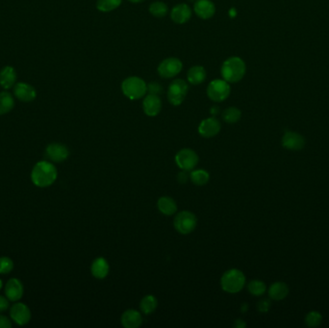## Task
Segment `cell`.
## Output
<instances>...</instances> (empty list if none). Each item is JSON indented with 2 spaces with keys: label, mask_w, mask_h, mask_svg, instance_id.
Instances as JSON below:
<instances>
[{
  "label": "cell",
  "mask_w": 329,
  "mask_h": 328,
  "mask_svg": "<svg viewBox=\"0 0 329 328\" xmlns=\"http://www.w3.org/2000/svg\"><path fill=\"white\" fill-rule=\"evenodd\" d=\"M157 299L152 295H147L143 297L140 303L141 311L145 315L152 314L157 309Z\"/></svg>",
  "instance_id": "obj_25"
},
{
  "label": "cell",
  "mask_w": 329,
  "mask_h": 328,
  "mask_svg": "<svg viewBox=\"0 0 329 328\" xmlns=\"http://www.w3.org/2000/svg\"><path fill=\"white\" fill-rule=\"evenodd\" d=\"M247 290L252 296L261 297L266 293L267 286L265 284V282H263L262 280L255 279V280H251L249 282V284L247 285Z\"/></svg>",
  "instance_id": "obj_31"
},
{
  "label": "cell",
  "mask_w": 329,
  "mask_h": 328,
  "mask_svg": "<svg viewBox=\"0 0 329 328\" xmlns=\"http://www.w3.org/2000/svg\"><path fill=\"white\" fill-rule=\"evenodd\" d=\"M235 327L237 328H243L246 327V325L243 320H237L235 323Z\"/></svg>",
  "instance_id": "obj_39"
},
{
  "label": "cell",
  "mask_w": 329,
  "mask_h": 328,
  "mask_svg": "<svg viewBox=\"0 0 329 328\" xmlns=\"http://www.w3.org/2000/svg\"><path fill=\"white\" fill-rule=\"evenodd\" d=\"M192 9L186 3H179L175 5L171 12V18L176 24H185L192 17Z\"/></svg>",
  "instance_id": "obj_15"
},
{
  "label": "cell",
  "mask_w": 329,
  "mask_h": 328,
  "mask_svg": "<svg viewBox=\"0 0 329 328\" xmlns=\"http://www.w3.org/2000/svg\"><path fill=\"white\" fill-rule=\"evenodd\" d=\"M221 129V124L215 116H210L203 119L199 125V133L203 138L216 137Z\"/></svg>",
  "instance_id": "obj_12"
},
{
  "label": "cell",
  "mask_w": 329,
  "mask_h": 328,
  "mask_svg": "<svg viewBox=\"0 0 329 328\" xmlns=\"http://www.w3.org/2000/svg\"><path fill=\"white\" fill-rule=\"evenodd\" d=\"M45 155L51 162L62 163L70 156V150L65 144L52 143L47 145L45 149Z\"/></svg>",
  "instance_id": "obj_10"
},
{
  "label": "cell",
  "mask_w": 329,
  "mask_h": 328,
  "mask_svg": "<svg viewBox=\"0 0 329 328\" xmlns=\"http://www.w3.org/2000/svg\"><path fill=\"white\" fill-rule=\"evenodd\" d=\"M188 90L189 88L185 80L180 78L172 80L167 92V98L169 102L173 106L181 105L186 99Z\"/></svg>",
  "instance_id": "obj_7"
},
{
  "label": "cell",
  "mask_w": 329,
  "mask_h": 328,
  "mask_svg": "<svg viewBox=\"0 0 329 328\" xmlns=\"http://www.w3.org/2000/svg\"><path fill=\"white\" fill-rule=\"evenodd\" d=\"M323 323V316L318 311H311L305 317V325L308 328H318Z\"/></svg>",
  "instance_id": "obj_32"
},
{
  "label": "cell",
  "mask_w": 329,
  "mask_h": 328,
  "mask_svg": "<svg viewBox=\"0 0 329 328\" xmlns=\"http://www.w3.org/2000/svg\"><path fill=\"white\" fill-rule=\"evenodd\" d=\"M110 271V266L107 260L103 257L97 258L92 266H91V272L93 276L97 279H104L108 276Z\"/></svg>",
  "instance_id": "obj_20"
},
{
  "label": "cell",
  "mask_w": 329,
  "mask_h": 328,
  "mask_svg": "<svg viewBox=\"0 0 329 328\" xmlns=\"http://www.w3.org/2000/svg\"><path fill=\"white\" fill-rule=\"evenodd\" d=\"M56 167L48 161L38 162L31 172L32 182L40 188H46L52 185L57 179Z\"/></svg>",
  "instance_id": "obj_1"
},
{
  "label": "cell",
  "mask_w": 329,
  "mask_h": 328,
  "mask_svg": "<svg viewBox=\"0 0 329 328\" xmlns=\"http://www.w3.org/2000/svg\"><path fill=\"white\" fill-rule=\"evenodd\" d=\"M9 301L10 300H8L7 298L0 296V313L5 312L9 308V305H10Z\"/></svg>",
  "instance_id": "obj_37"
},
{
  "label": "cell",
  "mask_w": 329,
  "mask_h": 328,
  "mask_svg": "<svg viewBox=\"0 0 329 328\" xmlns=\"http://www.w3.org/2000/svg\"><path fill=\"white\" fill-rule=\"evenodd\" d=\"M221 116H222V119L225 122L230 123V124H233V123L238 122L241 119V117H242V112L237 107H229V108L225 109L222 112Z\"/></svg>",
  "instance_id": "obj_30"
},
{
  "label": "cell",
  "mask_w": 329,
  "mask_h": 328,
  "mask_svg": "<svg viewBox=\"0 0 329 328\" xmlns=\"http://www.w3.org/2000/svg\"><path fill=\"white\" fill-rule=\"evenodd\" d=\"M163 89L161 85L159 83H156V82H152L150 84L147 85V92L149 94H154V95H160L162 93Z\"/></svg>",
  "instance_id": "obj_35"
},
{
  "label": "cell",
  "mask_w": 329,
  "mask_h": 328,
  "mask_svg": "<svg viewBox=\"0 0 329 328\" xmlns=\"http://www.w3.org/2000/svg\"><path fill=\"white\" fill-rule=\"evenodd\" d=\"M245 285V276L243 272L237 269L225 271L220 278L221 289L228 294H237L241 292Z\"/></svg>",
  "instance_id": "obj_4"
},
{
  "label": "cell",
  "mask_w": 329,
  "mask_h": 328,
  "mask_svg": "<svg viewBox=\"0 0 329 328\" xmlns=\"http://www.w3.org/2000/svg\"><path fill=\"white\" fill-rule=\"evenodd\" d=\"M122 3V0H98L97 9L102 13H109L117 9Z\"/></svg>",
  "instance_id": "obj_28"
},
{
  "label": "cell",
  "mask_w": 329,
  "mask_h": 328,
  "mask_svg": "<svg viewBox=\"0 0 329 328\" xmlns=\"http://www.w3.org/2000/svg\"><path fill=\"white\" fill-rule=\"evenodd\" d=\"M10 316L12 321L17 326H25L31 320V311L28 306L24 303L17 302L11 307Z\"/></svg>",
  "instance_id": "obj_11"
},
{
  "label": "cell",
  "mask_w": 329,
  "mask_h": 328,
  "mask_svg": "<svg viewBox=\"0 0 329 328\" xmlns=\"http://www.w3.org/2000/svg\"><path fill=\"white\" fill-rule=\"evenodd\" d=\"M199 161V155L191 148H183L175 155V163L182 171H193L198 166Z\"/></svg>",
  "instance_id": "obj_9"
},
{
  "label": "cell",
  "mask_w": 329,
  "mask_h": 328,
  "mask_svg": "<svg viewBox=\"0 0 329 328\" xmlns=\"http://www.w3.org/2000/svg\"><path fill=\"white\" fill-rule=\"evenodd\" d=\"M162 100L158 95L154 94H147L144 96L143 100V113L147 116H156L160 114L162 110Z\"/></svg>",
  "instance_id": "obj_14"
},
{
  "label": "cell",
  "mask_w": 329,
  "mask_h": 328,
  "mask_svg": "<svg viewBox=\"0 0 329 328\" xmlns=\"http://www.w3.org/2000/svg\"><path fill=\"white\" fill-rule=\"evenodd\" d=\"M183 69V64L178 58L169 57L163 60L157 68L158 74L162 78L172 79L176 77Z\"/></svg>",
  "instance_id": "obj_8"
},
{
  "label": "cell",
  "mask_w": 329,
  "mask_h": 328,
  "mask_svg": "<svg viewBox=\"0 0 329 328\" xmlns=\"http://www.w3.org/2000/svg\"><path fill=\"white\" fill-rule=\"evenodd\" d=\"M16 73L13 67H5L0 72V85L4 89H10L14 85Z\"/></svg>",
  "instance_id": "obj_24"
},
{
  "label": "cell",
  "mask_w": 329,
  "mask_h": 328,
  "mask_svg": "<svg viewBox=\"0 0 329 328\" xmlns=\"http://www.w3.org/2000/svg\"><path fill=\"white\" fill-rule=\"evenodd\" d=\"M121 92L130 100H141L147 94V84L141 77L130 76L122 81Z\"/></svg>",
  "instance_id": "obj_3"
},
{
  "label": "cell",
  "mask_w": 329,
  "mask_h": 328,
  "mask_svg": "<svg viewBox=\"0 0 329 328\" xmlns=\"http://www.w3.org/2000/svg\"><path fill=\"white\" fill-rule=\"evenodd\" d=\"M158 210L165 216H172L177 212V204L170 197H162L157 201Z\"/></svg>",
  "instance_id": "obj_23"
},
{
  "label": "cell",
  "mask_w": 329,
  "mask_h": 328,
  "mask_svg": "<svg viewBox=\"0 0 329 328\" xmlns=\"http://www.w3.org/2000/svg\"><path fill=\"white\" fill-rule=\"evenodd\" d=\"M241 309H242V311H243V312H246V310L248 309V306H247V304H246V303L243 304V305H242V307H241Z\"/></svg>",
  "instance_id": "obj_41"
},
{
  "label": "cell",
  "mask_w": 329,
  "mask_h": 328,
  "mask_svg": "<svg viewBox=\"0 0 329 328\" xmlns=\"http://www.w3.org/2000/svg\"><path fill=\"white\" fill-rule=\"evenodd\" d=\"M24 293L23 285L17 278H11L5 285V295L10 301H18L22 298Z\"/></svg>",
  "instance_id": "obj_17"
},
{
  "label": "cell",
  "mask_w": 329,
  "mask_h": 328,
  "mask_svg": "<svg viewBox=\"0 0 329 328\" xmlns=\"http://www.w3.org/2000/svg\"><path fill=\"white\" fill-rule=\"evenodd\" d=\"M14 94L17 100L23 102H31L37 97L35 88L27 83H17L14 86Z\"/></svg>",
  "instance_id": "obj_18"
},
{
  "label": "cell",
  "mask_w": 329,
  "mask_h": 328,
  "mask_svg": "<svg viewBox=\"0 0 329 328\" xmlns=\"http://www.w3.org/2000/svg\"><path fill=\"white\" fill-rule=\"evenodd\" d=\"M282 146L292 151H299L305 146V138L298 132L288 131L281 140Z\"/></svg>",
  "instance_id": "obj_13"
},
{
  "label": "cell",
  "mask_w": 329,
  "mask_h": 328,
  "mask_svg": "<svg viewBox=\"0 0 329 328\" xmlns=\"http://www.w3.org/2000/svg\"><path fill=\"white\" fill-rule=\"evenodd\" d=\"M198 225V218L190 211H181L175 216L173 219V226L175 230L182 234L188 235L192 233Z\"/></svg>",
  "instance_id": "obj_5"
},
{
  "label": "cell",
  "mask_w": 329,
  "mask_h": 328,
  "mask_svg": "<svg viewBox=\"0 0 329 328\" xmlns=\"http://www.w3.org/2000/svg\"><path fill=\"white\" fill-rule=\"evenodd\" d=\"M14 107L13 96L7 92L0 93V115L8 114Z\"/></svg>",
  "instance_id": "obj_26"
},
{
  "label": "cell",
  "mask_w": 329,
  "mask_h": 328,
  "mask_svg": "<svg viewBox=\"0 0 329 328\" xmlns=\"http://www.w3.org/2000/svg\"><path fill=\"white\" fill-rule=\"evenodd\" d=\"M194 12L201 19H210L216 14L215 4L211 0H197L194 5Z\"/></svg>",
  "instance_id": "obj_16"
},
{
  "label": "cell",
  "mask_w": 329,
  "mask_h": 328,
  "mask_svg": "<svg viewBox=\"0 0 329 328\" xmlns=\"http://www.w3.org/2000/svg\"><path fill=\"white\" fill-rule=\"evenodd\" d=\"M206 77V71L201 66H194L187 72V79L191 85H201V83L205 81Z\"/></svg>",
  "instance_id": "obj_21"
},
{
  "label": "cell",
  "mask_w": 329,
  "mask_h": 328,
  "mask_svg": "<svg viewBox=\"0 0 329 328\" xmlns=\"http://www.w3.org/2000/svg\"><path fill=\"white\" fill-rule=\"evenodd\" d=\"M188 179H190V174H188V171H182L178 173L177 175V180L180 184H185Z\"/></svg>",
  "instance_id": "obj_38"
},
{
  "label": "cell",
  "mask_w": 329,
  "mask_h": 328,
  "mask_svg": "<svg viewBox=\"0 0 329 328\" xmlns=\"http://www.w3.org/2000/svg\"><path fill=\"white\" fill-rule=\"evenodd\" d=\"M210 113L215 116L216 114H218L219 113V108H218V107H216V106L212 107L211 110H210Z\"/></svg>",
  "instance_id": "obj_40"
},
{
  "label": "cell",
  "mask_w": 329,
  "mask_h": 328,
  "mask_svg": "<svg viewBox=\"0 0 329 328\" xmlns=\"http://www.w3.org/2000/svg\"><path fill=\"white\" fill-rule=\"evenodd\" d=\"M120 322H121V325L123 328H140L143 324V316L137 310L129 309L122 314Z\"/></svg>",
  "instance_id": "obj_19"
},
{
  "label": "cell",
  "mask_w": 329,
  "mask_h": 328,
  "mask_svg": "<svg viewBox=\"0 0 329 328\" xmlns=\"http://www.w3.org/2000/svg\"><path fill=\"white\" fill-rule=\"evenodd\" d=\"M14 269V262L9 257H0V274L10 273Z\"/></svg>",
  "instance_id": "obj_33"
},
{
  "label": "cell",
  "mask_w": 329,
  "mask_h": 328,
  "mask_svg": "<svg viewBox=\"0 0 329 328\" xmlns=\"http://www.w3.org/2000/svg\"><path fill=\"white\" fill-rule=\"evenodd\" d=\"M2 287H3V283H2V280L0 279V290L2 289Z\"/></svg>",
  "instance_id": "obj_43"
},
{
  "label": "cell",
  "mask_w": 329,
  "mask_h": 328,
  "mask_svg": "<svg viewBox=\"0 0 329 328\" xmlns=\"http://www.w3.org/2000/svg\"><path fill=\"white\" fill-rule=\"evenodd\" d=\"M129 2H131V3H141V2H143V1H144V0H128Z\"/></svg>",
  "instance_id": "obj_42"
},
{
  "label": "cell",
  "mask_w": 329,
  "mask_h": 328,
  "mask_svg": "<svg viewBox=\"0 0 329 328\" xmlns=\"http://www.w3.org/2000/svg\"><path fill=\"white\" fill-rule=\"evenodd\" d=\"M246 72V66L242 58L233 56L226 59L220 68L222 79L230 83L240 82Z\"/></svg>",
  "instance_id": "obj_2"
},
{
  "label": "cell",
  "mask_w": 329,
  "mask_h": 328,
  "mask_svg": "<svg viewBox=\"0 0 329 328\" xmlns=\"http://www.w3.org/2000/svg\"><path fill=\"white\" fill-rule=\"evenodd\" d=\"M289 295V287L284 282H275L269 288V297L272 300H284Z\"/></svg>",
  "instance_id": "obj_22"
},
{
  "label": "cell",
  "mask_w": 329,
  "mask_h": 328,
  "mask_svg": "<svg viewBox=\"0 0 329 328\" xmlns=\"http://www.w3.org/2000/svg\"><path fill=\"white\" fill-rule=\"evenodd\" d=\"M190 180L194 185H206L210 180V174L205 170H193L190 173Z\"/></svg>",
  "instance_id": "obj_27"
},
{
  "label": "cell",
  "mask_w": 329,
  "mask_h": 328,
  "mask_svg": "<svg viewBox=\"0 0 329 328\" xmlns=\"http://www.w3.org/2000/svg\"><path fill=\"white\" fill-rule=\"evenodd\" d=\"M13 327L11 320L3 315H0V328H11Z\"/></svg>",
  "instance_id": "obj_36"
},
{
  "label": "cell",
  "mask_w": 329,
  "mask_h": 328,
  "mask_svg": "<svg viewBox=\"0 0 329 328\" xmlns=\"http://www.w3.org/2000/svg\"><path fill=\"white\" fill-rule=\"evenodd\" d=\"M149 13L152 14L154 17L162 18L169 12V7L165 2L162 1H154L150 4L148 8Z\"/></svg>",
  "instance_id": "obj_29"
},
{
  "label": "cell",
  "mask_w": 329,
  "mask_h": 328,
  "mask_svg": "<svg viewBox=\"0 0 329 328\" xmlns=\"http://www.w3.org/2000/svg\"><path fill=\"white\" fill-rule=\"evenodd\" d=\"M206 93L209 100L214 102H222L228 99L231 87L224 79H214L209 83Z\"/></svg>",
  "instance_id": "obj_6"
},
{
  "label": "cell",
  "mask_w": 329,
  "mask_h": 328,
  "mask_svg": "<svg viewBox=\"0 0 329 328\" xmlns=\"http://www.w3.org/2000/svg\"><path fill=\"white\" fill-rule=\"evenodd\" d=\"M258 311L260 313H267L271 308V301L267 299H263L258 302Z\"/></svg>",
  "instance_id": "obj_34"
}]
</instances>
